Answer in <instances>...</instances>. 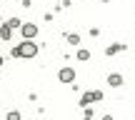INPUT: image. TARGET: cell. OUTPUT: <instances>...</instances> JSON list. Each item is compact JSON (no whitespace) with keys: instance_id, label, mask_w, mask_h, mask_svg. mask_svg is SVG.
Here are the masks:
<instances>
[{"instance_id":"277c9868","label":"cell","mask_w":135,"mask_h":120,"mask_svg":"<svg viewBox=\"0 0 135 120\" xmlns=\"http://www.w3.org/2000/svg\"><path fill=\"white\" fill-rule=\"evenodd\" d=\"M0 35H3V38H10V25H3V28H0Z\"/></svg>"},{"instance_id":"5b68a950","label":"cell","mask_w":135,"mask_h":120,"mask_svg":"<svg viewBox=\"0 0 135 120\" xmlns=\"http://www.w3.org/2000/svg\"><path fill=\"white\" fill-rule=\"evenodd\" d=\"M108 83H110V85H120V75H110V80H108Z\"/></svg>"},{"instance_id":"3957f363","label":"cell","mask_w":135,"mask_h":120,"mask_svg":"<svg viewBox=\"0 0 135 120\" xmlns=\"http://www.w3.org/2000/svg\"><path fill=\"white\" fill-rule=\"evenodd\" d=\"M73 78H75V73H73L70 68H63V70H60V80H63V83H70Z\"/></svg>"},{"instance_id":"7a4b0ae2","label":"cell","mask_w":135,"mask_h":120,"mask_svg":"<svg viewBox=\"0 0 135 120\" xmlns=\"http://www.w3.org/2000/svg\"><path fill=\"white\" fill-rule=\"evenodd\" d=\"M35 33H38V28H35L33 23H25V25H23V35H25V40L35 38Z\"/></svg>"},{"instance_id":"6da1fadb","label":"cell","mask_w":135,"mask_h":120,"mask_svg":"<svg viewBox=\"0 0 135 120\" xmlns=\"http://www.w3.org/2000/svg\"><path fill=\"white\" fill-rule=\"evenodd\" d=\"M35 53H38V45L30 43V40H28V43H23L18 50H15V55H20V58H33Z\"/></svg>"}]
</instances>
